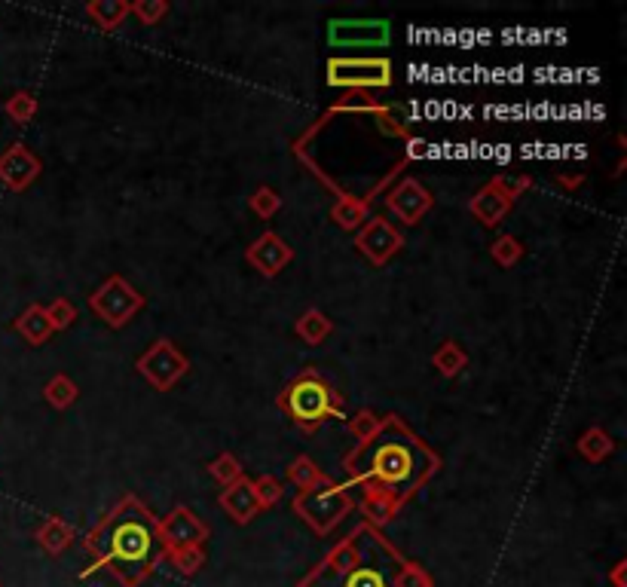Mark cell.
Here are the masks:
<instances>
[{"label":"cell","mask_w":627,"mask_h":587,"mask_svg":"<svg viewBox=\"0 0 627 587\" xmlns=\"http://www.w3.org/2000/svg\"><path fill=\"white\" fill-rule=\"evenodd\" d=\"M346 587H389L383 572L371 569V566H364V569H355L346 581Z\"/></svg>","instance_id":"cell-6"},{"label":"cell","mask_w":627,"mask_h":587,"mask_svg":"<svg viewBox=\"0 0 627 587\" xmlns=\"http://www.w3.org/2000/svg\"><path fill=\"white\" fill-rule=\"evenodd\" d=\"M153 551V532L144 520H123L111 536V554L123 563H144Z\"/></svg>","instance_id":"cell-3"},{"label":"cell","mask_w":627,"mask_h":587,"mask_svg":"<svg viewBox=\"0 0 627 587\" xmlns=\"http://www.w3.org/2000/svg\"><path fill=\"white\" fill-rule=\"evenodd\" d=\"M331 83L337 86H352V83H389V65L386 62H340L331 65Z\"/></svg>","instance_id":"cell-5"},{"label":"cell","mask_w":627,"mask_h":587,"mask_svg":"<svg viewBox=\"0 0 627 587\" xmlns=\"http://www.w3.org/2000/svg\"><path fill=\"white\" fill-rule=\"evenodd\" d=\"M331 43L337 46H380L389 40L386 22H331Z\"/></svg>","instance_id":"cell-4"},{"label":"cell","mask_w":627,"mask_h":587,"mask_svg":"<svg viewBox=\"0 0 627 587\" xmlns=\"http://www.w3.org/2000/svg\"><path fill=\"white\" fill-rule=\"evenodd\" d=\"M355 468L361 474H371L383 484L395 487V490H407L426 471V456L420 453L410 438H395V435H380L368 453L361 459H355Z\"/></svg>","instance_id":"cell-1"},{"label":"cell","mask_w":627,"mask_h":587,"mask_svg":"<svg viewBox=\"0 0 627 587\" xmlns=\"http://www.w3.org/2000/svg\"><path fill=\"white\" fill-rule=\"evenodd\" d=\"M288 410L300 419V422H319L331 413V392L325 383H319L316 377H306L300 383L291 386L288 392Z\"/></svg>","instance_id":"cell-2"}]
</instances>
